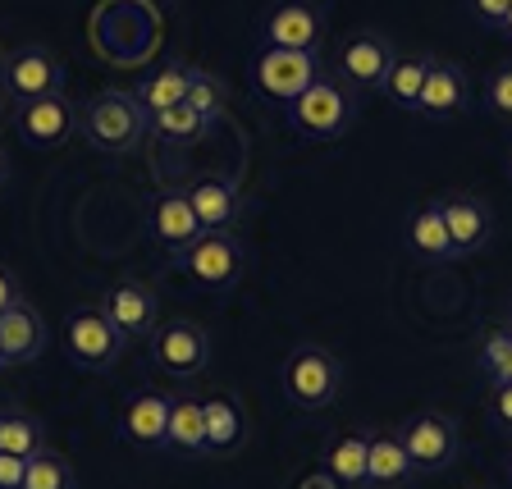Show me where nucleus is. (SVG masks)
<instances>
[{"instance_id":"obj_25","label":"nucleus","mask_w":512,"mask_h":489,"mask_svg":"<svg viewBox=\"0 0 512 489\" xmlns=\"http://www.w3.org/2000/svg\"><path fill=\"white\" fill-rule=\"evenodd\" d=\"M46 448L42 421L23 407H0V453H19V458H37Z\"/></svg>"},{"instance_id":"obj_1","label":"nucleus","mask_w":512,"mask_h":489,"mask_svg":"<svg viewBox=\"0 0 512 489\" xmlns=\"http://www.w3.org/2000/svg\"><path fill=\"white\" fill-rule=\"evenodd\" d=\"M78 133L87 147L106 156H128L151 138V115L133 96V87H101L78 106Z\"/></svg>"},{"instance_id":"obj_36","label":"nucleus","mask_w":512,"mask_h":489,"mask_svg":"<svg viewBox=\"0 0 512 489\" xmlns=\"http://www.w3.org/2000/svg\"><path fill=\"white\" fill-rule=\"evenodd\" d=\"M14 302H23V284L10 266H0V311H10Z\"/></svg>"},{"instance_id":"obj_3","label":"nucleus","mask_w":512,"mask_h":489,"mask_svg":"<svg viewBox=\"0 0 512 489\" xmlns=\"http://www.w3.org/2000/svg\"><path fill=\"white\" fill-rule=\"evenodd\" d=\"M343 384V366L330 348L320 343H302L284 357V394L293 407L302 412H325V407L339 398Z\"/></svg>"},{"instance_id":"obj_28","label":"nucleus","mask_w":512,"mask_h":489,"mask_svg":"<svg viewBox=\"0 0 512 489\" xmlns=\"http://www.w3.org/2000/svg\"><path fill=\"white\" fill-rule=\"evenodd\" d=\"M206 128L211 124H206L188 101H179V106L156 110V115H151V138H165V142H197V138H206Z\"/></svg>"},{"instance_id":"obj_13","label":"nucleus","mask_w":512,"mask_h":489,"mask_svg":"<svg viewBox=\"0 0 512 489\" xmlns=\"http://www.w3.org/2000/svg\"><path fill=\"white\" fill-rule=\"evenodd\" d=\"M261 42L279 46V51L320 55V46H325V14L311 0H279L275 10L261 19Z\"/></svg>"},{"instance_id":"obj_27","label":"nucleus","mask_w":512,"mask_h":489,"mask_svg":"<svg viewBox=\"0 0 512 489\" xmlns=\"http://www.w3.org/2000/svg\"><path fill=\"white\" fill-rule=\"evenodd\" d=\"M426 69H430V55H421V51H416V55H398L380 92L389 96L394 106L412 110L416 106V92H421V83H426Z\"/></svg>"},{"instance_id":"obj_37","label":"nucleus","mask_w":512,"mask_h":489,"mask_svg":"<svg viewBox=\"0 0 512 489\" xmlns=\"http://www.w3.org/2000/svg\"><path fill=\"white\" fill-rule=\"evenodd\" d=\"M298 489H343V485L330 476V471H307V476L298 480Z\"/></svg>"},{"instance_id":"obj_8","label":"nucleus","mask_w":512,"mask_h":489,"mask_svg":"<svg viewBox=\"0 0 512 489\" xmlns=\"http://www.w3.org/2000/svg\"><path fill=\"white\" fill-rule=\"evenodd\" d=\"M398 51L384 32H352L334 51V78L348 92H380L389 69H394Z\"/></svg>"},{"instance_id":"obj_11","label":"nucleus","mask_w":512,"mask_h":489,"mask_svg":"<svg viewBox=\"0 0 512 489\" xmlns=\"http://www.w3.org/2000/svg\"><path fill=\"white\" fill-rule=\"evenodd\" d=\"M471 106V78L458 60H439L430 55V69H426V83L416 92V106L412 115L430 119V124H448V119H462Z\"/></svg>"},{"instance_id":"obj_26","label":"nucleus","mask_w":512,"mask_h":489,"mask_svg":"<svg viewBox=\"0 0 512 489\" xmlns=\"http://www.w3.org/2000/svg\"><path fill=\"white\" fill-rule=\"evenodd\" d=\"M325 471L348 489H366V435L348 430L325 448Z\"/></svg>"},{"instance_id":"obj_4","label":"nucleus","mask_w":512,"mask_h":489,"mask_svg":"<svg viewBox=\"0 0 512 489\" xmlns=\"http://www.w3.org/2000/svg\"><path fill=\"white\" fill-rule=\"evenodd\" d=\"M352 119H357V101H352L348 87L330 74H320L298 101H288V124L298 128L302 138H316V142L343 138Z\"/></svg>"},{"instance_id":"obj_17","label":"nucleus","mask_w":512,"mask_h":489,"mask_svg":"<svg viewBox=\"0 0 512 489\" xmlns=\"http://www.w3.org/2000/svg\"><path fill=\"white\" fill-rule=\"evenodd\" d=\"M170 398L160 389H138V394L124 403V416H119V430L133 448H151L160 453L165 448V426H170Z\"/></svg>"},{"instance_id":"obj_23","label":"nucleus","mask_w":512,"mask_h":489,"mask_svg":"<svg viewBox=\"0 0 512 489\" xmlns=\"http://www.w3.org/2000/svg\"><path fill=\"white\" fill-rule=\"evenodd\" d=\"M407 247L421 261H458L453 256V238H448V224L439 215V202H426L412 211V220H407Z\"/></svg>"},{"instance_id":"obj_24","label":"nucleus","mask_w":512,"mask_h":489,"mask_svg":"<svg viewBox=\"0 0 512 489\" xmlns=\"http://www.w3.org/2000/svg\"><path fill=\"white\" fill-rule=\"evenodd\" d=\"M188 83H192V64L174 60V64H165L160 74H151L147 83L133 87V96L142 101V110H147V115H156V110L179 106L183 96H188Z\"/></svg>"},{"instance_id":"obj_21","label":"nucleus","mask_w":512,"mask_h":489,"mask_svg":"<svg viewBox=\"0 0 512 489\" xmlns=\"http://www.w3.org/2000/svg\"><path fill=\"white\" fill-rule=\"evenodd\" d=\"M183 197L192 202V211H197V224H202V229H234L238 206H243L238 188L229 179H220V174H202V179H192L188 188H183Z\"/></svg>"},{"instance_id":"obj_10","label":"nucleus","mask_w":512,"mask_h":489,"mask_svg":"<svg viewBox=\"0 0 512 489\" xmlns=\"http://www.w3.org/2000/svg\"><path fill=\"white\" fill-rule=\"evenodd\" d=\"M325 74V64H320V55L311 51H279V46H266V51L256 55L252 64V78L256 87L270 96V101H298L302 92H307L316 78Z\"/></svg>"},{"instance_id":"obj_41","label":"nucleus","mask_w":512,"mask_h":489,"mask_svg":"<svg viewBox=\"0 0 512 489\" xmlns=\"http://www.w3.org/2000/svg\"><path fill=\"white\" fill-rule=\"evenodd\" d=\"M508 476H512V453H508Z\"/></svg>"},{"instance_id":"obj_42","label":"nucleus","mask_w":512,"mask_h":489,"mask_svg":"<svg viewBox=\"0 0 512 489\" xmlns=\"http://www.w3.org/2000/svg\"><path fill=\"white\" fill-rule=\"evenodd\" d=\"M508 170H512V156H508Z\"/></svg>"},{"instance_id":"obj_6","label":"nucleus","mask_w":512,"mask_h":489,"mask_svg":"<svg viewBox=\"0 0 512 489\" xmlns=\"http://www.w3.org/2000/svg\"><path fill=\"white\" fill-rule=\"evenodd\" d=\"M0 87L10 96V106H23V101H37V96L64 92V64L51 46L28 42L14 46L5 60H0Z\"/></svg>"},{"instance_id":"obj_29","label":"nucleus","mask_w":512,"mask_h":489,"mask_svg":"<svg viewBox=\"0 0 512 489\" xmlns=\"http://www.w3.org/2000/svg\"><path fill=\"white\" fill-rule=\"evenodd\" d=\"M23 489H78V476L69 467V458L42 448L37 458H28V471H23Z\"/></svg>"},{"instance_id":"obj_22","label":"nucleus","mask_w":512,"mask_h":489,"mask_svg":"<svg viewBox=\"0 0 512 489\" xmlns=\"http://www.w3.org/2000/svg\"><path fill=\"white\" fill-rule=\"evenodd\" d=\"M165 448L183 458H206V426H202V398L174 394L170 398V426H165Z\"/></svg>"},{"instance_id":"obj_33","label":"nucleus","mask_w":512,"mask_h":489,"mask_svg":"<svg viewBox=\"0 0 512 489\" xmlns=\"http://www.w3.org/2000/svg\"><path fill=\"white\" fill-rule=\"evenodd\" d=\"M485 407H490V416L503 430H512V380H490V389H485Z\"/></svg>"},{"instance_id":"obj_32","label":"nucleus","mask_w":512,"mask_h":489,"mask_svg":"<svg viewBox=\"0 0 512 489\" xmlns=\"http://www.w3.org/2000/svg\"><path fill=\"white\" fill-rule=\"evenodd\" d=\"M485 106H490L503 124H512V60L499 64V69L485 78Z\"/></svg>"},{"instance_id":"obj_2","label":"nucleus","mask_w":512,"mask_h":489,"mask_svg":"<svg viewBox=\"0 0 512 489\" xmlns=\"http://www.w3.org/2000/svg\"><path fill=\"white\" fill-rule=\"evenodd\" d=\"M174 266L197 288H206V293H224V288L238 284L247 256H243V243H238L234 229H206V234H197L183 252H174Z\"/></svg>"},{"instance_id":"obj_34","label":"nucleus","mask_w":512,"mask_h":489,"mask_svg":"<svg viewBox=\"0 0 512 489\" xmlns=\"http://www.w3.org/2000/svg\"><path fill=\"white\" fill-rule=\"evenodd\" d=\"M23 471H28V458L0 453V489H23Z\"/></svg>"},{"instance_id":"obj_38","label":"nucleus","mask_w":512,"mask_h":489,"mask_svg":"<svg viewBox=\"0 0 512 489\" xmlns=\"http://www.w3.org/2000/svg\"><path fill=\"white\" fill-rule=\"evenodd\" d=\"M499 32H503V37H508V42H512V5H508V14H503V23H499Z\"/></svg>"},{"instance_id":"obj_19","label":"nucleus","mask_w":512,"mask_h":489,"mask_svg":"<svg viewBox=\"0 0 512 489\" xmlns=\"http://www.w3.org/2000/svg\"><path fill=\"white\" fill-rule=\"evenodd\" d=\"M412 480L416 467L398 430H371L366 435V489H407Z\"/></svg>"},{"instance_id":"obj_14","label":"nucleus","mask_w":512,"mask_h":489,"mask_svg":"<svg viewBox=\"0 0 512 489\" xmlns=\"http://www.w3.org/2000/svg\"><path fill=\"white\" fill-rule=\"evenodd\" d=\"M101 311L110 316V325H115L119 334H124L128 343L133 339H151L160 325V307H156V288L147 284V279H119V284H110V293L101 298Z\"/></svg>"},{"instance_id":"obj_30","label":"nucleus","mask_w":512,"mask_h":489,"mask_svg":"<svg viewBox=\"0 0 512 489\" xmlns=\"http://www.w3.org/2000/svg\"><path fill=\"white\" fill-rule=\"evenodd\" d=\"M183 101H188L206 124H215V119L224 115V106H229V92H224V83L215 74H206L202 64H192V83H188V96H183Z\"/></svg>"},{"instance_id":"obj_39","label":"nucleus","mask_w":512,"mask_h":489,"mask_svg":"<svg viewBox=\"0 0 512 489\" xmlns=\"http://www.w3.org/2000/svg\"><path fill=\"white\" fill-rule=\"evenodd\" d=\"M5 174H10V165H5V151H0V188H5Z\"/></svg>"},{"instance_id":"obj_18","label":"nucleus","mask_w":512,"mask_h":489,"mask_svg":"<svg viewBox=\"0 0 512 489\" xmlns=\"http://www.w3.org/2000/svg\"><path fill=\"white\" fill-rule=\"evenodd\" d=\"M46 348V320L28 298L14 302L10 311H0V357L5 366H28L32 357H42Z\"/></svg>"},{"instance_id":"obj_40","label":"nucleus","mask_w":512,"mask_h":489,"mask_svg":"<svg viewBox=\"0 0 512 489\" xmlns=\"http://www.w3.org/2000/svg\"><path fill=\"white\" fill-rule=\"evenodd\" d=\"M0 371H10V366H5V357H0Z\"/></svg>"},{"instance_id":"obj_35","label":"nucleus","mask_w":512,"mask_h":489,"mask_svg":"<svg viewBox=\"0 0 512 489\" xmlns=\"http://www.w3.org/2000/svg\"><path fill=\"white\" fill-rule=\"evenodd\" d=\"M512 0H471V10H476V19L485 23V28H499L503 14H508Z\"/></svg>"},{"instance_id":"obj_12","label":"nucleus","mask_w":512,"mask_h":489,"mask_svg":"<svg viewBox=\"0 0 512 489\" xmlns=\"http://www.w3.org/2000/svg\"><path fill=\"white\" fill-rule=\"evenodd\" d=\"M14 128H19L23 142H32V147H42V151H55L78 133V106L64 92L37 96V101L14 106Z\"/></svg>"},{"instance_id":"obj_16","label":"nucleus","mask_w":512,"mask_h":489,"mask_svg":"<svg viewBox=\"0 0 512 489\" xmlns=\"http://www.w3.org/2000/svg\"><path fill=\"white\" fill-rule=\"evenodd\" d=\"M202 426H206V458H234L247 444V412L238 394L220 389V394L202 398Z\"/></svg>"},{"instance_id":"obj_15","label":"nucleus","mask_w":512,"mask_h":489,"mask_svg":"<svg viewBox=\"0 0 512 489\" xmlns=\"http://www.w3.org/2000/svg\"><path fill=\"white\" fill-rule=\"evenodd\" d=\"M439 215L448 224V238H453V256H476L490 247L494 238V211L490 202H480L476 192H444L439 197Z\"/></svg>"},{"instance_id":"obj_5","label":"nucleus","mask_w":512,"mask_h":489,"mask_svg":"<svg viewBox=\"0 0 512 489\" xmlns=\"http://www.w3.org/2000/svg\"><path fill=\"white\" fill-rule=\"evenodd\" d=\"M398 439H403L416 476H439V471H448L462 453L458 421H453L448 412H430V407L426 412H416V416H407V426L398 430Z\"/></svg>"},{"instance_id":"obj_31","label":"nucleus","mask_w":512,"mask_h":489,"mask_svg":"<svg viewBox=\"0 0 512 489\" xmlns=\"http://www.w3.org/2000/svg\"><path fill=\"white\" fill-rule=\"evenodd\" d=\"M480 362L490 366V380H512V330H485Z\"/></svg>"},{"instance_id":"obj_7","label":"nucleus","mask_w":512,"mask_h":489,"mask_svg":"<svg viewBox=\"0 0 512 489\" xmlns=\"http://www.w3.org/2000/svg\"><path fill=\"white\" fill-rule=\"evenodd\" d=\"M151 362L160 375L170 380H197V375L211 366V334L197 325V320H170V325H156L151 334Z\"/></svg>"},{"instance_id":"obj_9","label":"nucleus","mask_w":512,"mask_h":489,"mask_svg":"<svg viewBox=\"0 0 512 489\" xmlns=\"http://www.w3.org/2000/svg\"><path fill=\"white\" fill-rule=\"evenodd\" d=\"M64 348L83 371H110L119 362V352L128 348V339L110 325L101 307H78L64 320Z\"/></svg>"},{"instance_id":"obj_20","label":"nucleus","mask_w":512,"mask_h":489,"mask_svg":"<svg viewBox=\"0 0 512 489\" xmlns=\"http://www.w3.org/2000/svg\"><path fill=\"white\" fill-rule=\"evenodd\" d=\"M197 234H206V229L197 224L192 202L183 197V192L165 188L156 202H151V238H156L165 252H183V247H188Z\"/></svg>"}]
</instances>
